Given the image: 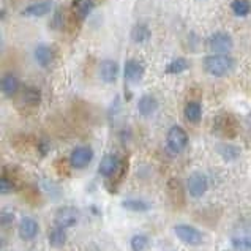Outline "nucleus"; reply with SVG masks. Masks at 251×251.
<instances>
[{
  "label": "nucleus",
  "mask_w": 251,
  "mask_h": 251,
  "mask_svg": "<svg viewBox=\"0 0 251 251\" xmlns=\"http://www.w3.org/2000/svg\"><path fill=\"white\" fill-rule=\"evenodd\" d=\"M204 71L215 77H223L234 68V59L227 54L207 55L202 62Z\"/></svg>",
  "instance_id": "f257e3e1"
},
{
  "label": "nucleus",
  "mask_w": 251,
  "mask_h": 251,
  "mask_svg": "<svg viewBox=\"0 0 251 251\" xmlns=\"http://www.w3.org/2000/svg\"><path fill=\"white\" fill-rule=\"evenodd\" d=\"M186 146H188V134H186V131L178 125L171 126L166 134V147L169 152L172 155H178L186 149Z\"/></svg>",
  "instance_id": "f03ea898"
},
{
  "label": "nucleus",
  "mask_w": 251,
  "mask_h": 251,
  "mask_svg": "<svg viewBox=\"0 0 251 251\" xmlns=\"http://www.w3.org/2000/svg\"><path fill=\"white\" fill-rule=\"evenodd\" d=\"M207 46L215 54H227L234 48V40L227 32H215L207 38Z\"/></svg>",
  "instance_id": "7ed1b4c3"
},
{
  "label": "nucleus",
  "mask_w": 251,
  "mask_h": 251,
  "mask_svg": "<svg viewBox=\"0 0 251 251\" xmlns=\"http://www.w3.org/2000/svg\"><path fill=\"white\" fill-rule=\"evenodd\" d=\"M174 234L177 235L178 240L190 247H198L204 242V237H202V234H201V231H198L195 226H190V225L174 226Z\"/></svg>",
  "instance_id": "20e7f679"
},
{
  "label": "nucleus",
  "mask_w": 251,
  "mask_h": 251,
  "mask_svg": "<svg viewBox=\"0 0 251 251\" xmlns=\"http://www.w3.org/2000/svg\"><path fill=\"white\" fill-rule=\"evenodd\" d=\"M237 120L234 119L231 114H223V116H218L215 119L213 124V131L218 136H223V138H234L237 134Z\"/></svg>",
  "instance_id": "39448f33"
},
{
  "label": "nucleus",
  "mask_w": 251,
  "mask_h": 251,
  "mask_svg": "<svg viewBox=\"0 0 251 251\" xmlns=\"http://www.w3.org/2000/svg\"><path fill=\"white\" fill-rule=\"evenodd\" d=\"M207 188H209V180H207V176L204 172H199V171L193 172L188 177V180H186V191L195 199L204 196Z\"/></svg>",
  "instance_id": "423d86ee"
},
{
  "label": "nucleus",
  "mask_w": 251,
  "mask_h": 251,
  "mask_svg": "<svg viewBox=\"0 0 251 251\" xmlns=\"http://www.w3.org/2000/svg\"><path fill=\"white\" fill-rule=\"evenodd\" d=\"M166 191H168V198L171 201L172 207H174V209H182L186 199L183 183L178 180V178H171V180H168Z\"/></svg>",
  "instance_id": "0eeeda50"
},
{
  "label": "nucleus",
  "mask_w": 251,
  "mask_h": 251,
  "mask_svg": "<svg viewBox=\"0 0 251 251\" xmlns=\"http://www.w3.org/2000/svg\"><path fill=\"white\" fill-rule=\"evenodd\" d=\"M93 160V150L89 146L76 147L70 155V166L73 169H84L87 168Z\"/></svg>",
  "instance_id": "6e6552de"
},
{
  "label": "nucleus",
  "mask_w": 251,
  "mask_h": 251,
  "mask_svg": "<svg viewBox=\"0 0 251 251\" xmlns=\"http://www.w3.org/2000/svg\"><path fill=\"white\" fill-rule=\"evenodd\" d=\"M77 221H79V210L75 209V207H60L54 215L55 226L63 229L73 227Z\"/></svg>",
  "instance_id": "1a4fd4ad"
},
{
  "label": "nucleus",
  "mask_w": 251,
  "mask_h": 251,
  "mask_svg": "<svg viewBox=\"0 0 251 251\" xmlns=\"http://www.w3.org/2000/svg\"><path fill=\"white\" fill-rule=\"evenodd\" d=\"M100 77H101V81L106 82V84H114L117 81L119 77V73H120V67L116 60L112 59H106L100 63Z\"/></svg>",
  "instance_id": "9d476101"
},
{
  "label": "nucleus",
  "mask_w": 251,
  "mask_h": 251,
  "mask_svg": "<svg viewBox=\"0 0 251 251\" xmlns=\"http://www.w3.org/2000/svg\"><path fill=\"white\" fill-rule=\"evenodd\" d=\"M124 76H125V79L131 84L139 82L142 77H144V65H142L139 60H134V59L126 60L124 67Z\"/></svg>",
  "instance_id": "9b49d317"
},
{
  "label": "nucleus",
  "mask_w": 251,
  "mask_h": 251,
  "mask_svg": "<svg viewBox=\"0 0 251 251\" xmlns=\"http://www.w3.org/2000/svg\"><path fill=\"white\" fill-rule=\"evenodd\" d=\"M51 10H52L51 0H43V2H35L25 6V8L21 11V14L25 18H43V16H46L48 13H51Z\"/></svg>",
  "instance_id": "f8f14e48"
},
{
  "label": "nucleus",
  "mask_w": 251,
  "mask_h": 251,
  "mask_svg": "<svg viewBox=\"0 0 251 251\" xmlns=\"http://www.w3.org/2000/svg\"><path fill=\"white\" fill-rule=\"evenodd\" d=\"M119 169H120V160L117 158V155H112V153L104 155L98 166V172L103 177H114L117 174Z\"/></svg>",
  "instance_id": "ddd939ff"
},
{
  "label": "nucleus",
  "mask_w": 251,
  "mask_h": 251,
  "mask_svg": "<svg viewBox=\"0 0 251 251\" xmlns=\"http://www.w3.org/2000/svg\"><path fill=\"white\" fill-rule=\"evenodd\" d=\"M40 232V226L37 223V220H33L32 217H24L19 223V235L24 240H33Z\"/></svg>",
  "instance_id": "4468645a"
},
{
  "label": "nucleus",
  "mask_w": 251,
  "mask_h": 251,
  "mask_svg": "<svg viewBox=\"0 0 251 251\" xmlns=\"http://www.w3.org/2000/svg\"><path fill=\"white\" fill-rule=\"evenodd\" d=\"M33 57H35V62H37L41 68H48L54 62V51H52L51 46L43 45L41 43V45H38L37 48H35Z\"/></svg>",
  "instance_id": "2eb2a0df"
},
{
  "label": "nucleus",
  "mask_w": 251,
  "mask_h": 251,
  "mask_svg": "<svg viewBox=\"0 0 251 251\" xmlns=\"http://www.w3.org/2000/svg\"><path fill=\"white\" fill-rule=\"evenodd\" d=\"M158 109V100L153 95H142L138 101V112L142 117H150Z\"/></svg>",
  "instance_id": "dca6fc26"
},
{
  "label": "nucleus",
  "mask_w": 251,
  "mask_h": 251,
  "mask_svg": "<svg viewBox=\"0 0 251 251\" xmlns=\"http://www.w3.org/2000/svg\"><path fill=\"white\" fill-rule=\"evenodd\" d=\"M93 8H95L93 0H73V5H71L75 18L79 21H84L85 18H89Z\"/></svg>",
  "instance_id": "f3484780"
},
{
  "label": "nucleus",
  "mask_w": 251,
  "mask_h": 251,
  "mask_svg": "<svg viewBox=\"0 0 251 251\" xmlns=\"http://www.w3.org/2000/svg\"><path fill=\"white\" fill-rule=\"evenodd\" d=\"M21 103L27 107H38L41 103V92L37 87H25L21 93Z\"/></svg>",
  "instance_id": "a211bd4d"
},
{
  "label": "nucleus",
  "mask_w": 251,
  "mask_h": 251,
  "mask_svg": "<svg viewBox=\"0 0 251 251\" xmlns=\"http://www.w3.org/2000/svg\"><path fill=\"white\" fill-rule=\"evenodd\" d=\"M183 116L191 124H198L202 119V106H201L199 101H188L185 104Z\"/></svg>",
  "instance_id": "6ab92c4d"
},
{
  "label": "nucleus",
  "mask_w": 251,
  "mask_h": 251,
  "mask_svg": "<svg viewBox=\"0 0 251 251\" xmlns=\"http://www.w3.org/2000/svg\"><path fill=\"white\" fill-rule=\"evenodd\" d=\"M48 240H49V245H51V247L62 248L67 243V229L54 226L48 234Z\"/></svg>",
  "instance_id": "aec40b11"
},
{
  "label": "nucleus",
  "mask_w": 251,
  "mask_h": 251,
  "mask_svg": "<svg viewBox=\"0 0 251 251\" xmlns=\"http://www.w3.org/2000/svg\"><path fill=\"white\" fill-rule=\"evenodd\" d=\"M19 87H21L19 79L14 75L8 73V75L3 76V79H2V92H3L5 97H14L19 92Z\"/></svg>",
  "instance_id": "412c9836"
},
{
  "label": "nucleus",
  "mask_w": 251,
  "mask_h": 251,
  "mask_svg": "<svg viewBox=\"0 0 251 251\" xmlns=\"http://www.w3.org/2000/svg\"><path fill=\"white\" fill-rule=\"evenodd\" d=\"M217 152L220 153V156L223 158L225 161H235L240 156V153H242V150H240V147H237V146H234V144H220L218 147H217Z\"/></svg>",
  "instance_id": "4be33fe9"
},
{
  "label": "nucleus",
  "mask_w": 251,
  "mask_h": 251,
  "mask_svg": "<svg viewBox=\"0 0 251 251\" xmlns=\"http://www.w3.org/2000/svg\"><path fill=\"white\" fill-rule=\"evenodd\" d=\"M150 37H152V32L147 24H136L130 32V38L134 43H146Z\"/></svg>",
  "instance_id": "5701e85b"
},
{
  "label": "nucleus",
  "mask_w": 251,
  "mask_h": 251,
  "mask_svg": "<svg viewBox=\"0 0 251 251\" xmlns=\"http://www.w3.org/2000/svg\"><path fill=\"white\" fill-rule=\"evenodd\" d=\"M122 207L128 212H147L150 209V204L144 199H136V198H130V199H125L122 201Z\"/></svg>",
  "instance_id": "b1692460"
},
{
  "label": "nucleus",
  "mask_w": 251,
  "mask_h": 251,
  "mask_svg": "<svg viewBox=\"0 0 251 251\" xmlns=\"http://www.w3.org/2000/svg\"><path fill=\"white\" fill-rule=\"evenodd\" d=\"M188 60L183 59V57H177V59H174L172 62L168 63V67H166V73L168 75H180L183 73V71L188 70Z\"/></svg>",
  "instance_id": "393cba45"
},
{
  "label": "nucleus",
  "mask_w": 251,
  "mask_h": 251,
  "mask_svg": "<svg viewBox=\"0 0 251 251\" xmlns=\"http://www.w3.org/2000/svg\"><path fill=\"white\" fill-rule=\"evenodd\" d=\"M231 10L235 16L245 18L251 13V2L250 0H234V2L231 3Z\"/></svg>",
  "instance_id": "a878e982"
},
{
  "label": "nucleus",
  "mask_w": 251,
  "mask_h": 251,
  "mask_svg": "<svg viewBox=\"0 0 251 251\" xmlns=\"http://www.w3.org/2000/svg\"><path fill=\"white\" fill-rule=\"evenodd\" d=\"M149 245V237L144 234H136L130 240V247L133 251H144Z\"/></svg>",
  "instance_id": "bb28decb"
},
{
  "label": "nucleus",
  "mask_w": 251,
  "mask_h": 251,
  "mask_svg": "<svg viewBox=\"0 0 251 251\" xmlns=\"http://www.w3.org/2000/svg\"><path fill=\"white\" fill-rule=\"evenodd\" d=\"M14 180H11V177H6L5 174L2 176V178H0V191L3 193V195H6V193H11L14 190Z\"/></svg>",
  "instance_id": "cd10ccee"
},
{
  "label": "nucleus",
  "mask_w": 251,
  "mask_h": 251,
  "mask_svg": "<svg viewBox=\"0 0 251 251\" xmlns=\"http://www.w3.org/2000/svg\"><path fill=\"white\" fill-rule=\"evenodd\" d=\"M232 247L240 251H251V240L248 239H234Z\"/></svg>",
  "instance_id": "c85d7f7f"
},
{
  "label": "nucleus",
  "mask_w": 251,
  "mask_h": 251,
  "mask_svg": "<svg viewBox=\"0 0 251 251\" xmlns=\"http://www.w3.org/2000/svg\"><path fill=\"white\" fill-rule=\"evenodd\" d=\"M13 220H14V215L11 212H3L2 213V225L3 226H8L13 223Z\"/></svg>",
  "instance_id": "c756f323"
},
{
  "label": "nucleus",
  "mask_w": 251,
  "mask_h": 251,
  "mask_svg": "<svg viewBox=\"0 0 251 251\" xmlns=\"http://www.w3.org/2000/svg\"><path fill=\"white\" fill-rule=\"evenodd\" d=\"M248 134L251 136V114L248 116Z\"/></svg>",
  "instance_id": "7c9ffc66"
}]
</instances>
